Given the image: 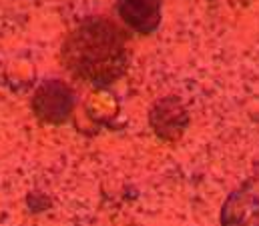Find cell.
<instances>
[{
  "label": "cell",
  "instance_id": "1",
  "mask_svg": "<svg viewBox=\"0 0 259 226\" xmlns=\"http://www.w3.org/2000/svg\"><path fill=\"white\" fill-rule=\"evenodd\" d=\"M74 58V68L84 78L95 82L115 80L125 66V38L107 20L91 22L82 26L66 48Z\"/></svg>",
  "mask_w": 259,
  "mask_h": 226
},
{
  "label": "cell",
  "instance_id": "2",
  "mask_svg": "<svg viewBox=\"0 0 259 226\" xmlns=\"http://www.w3.org/2000/svg\"><path fill=\"white\" fill-rule=\"evenodd\" d=\"M221 226H259V174L225 200Z\"/></svg>",
  "mask_w": 259,
  "mask_h": 226
},
{
  "label": "cell",
  "instance_id": "3",
  "mask_svg": "<svg viewBox=\"0 0 259 226\" xmlns=\"http://www.w3.org/2000/svg\"><path fill=\"white\" fill-rule=\"evenodd\" d=\"M119 12L137 32H151L161 20V0H119Z\"/></svg>",
  "mask_w": 259,
  "mask_h": 226
}]
</instances>
